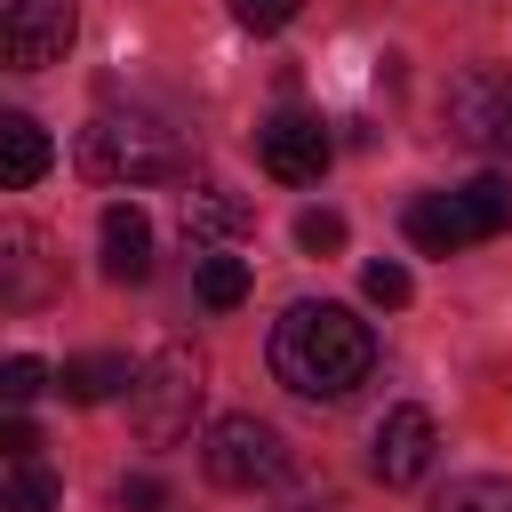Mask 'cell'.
Listing matches in <instances>:
<instances>
[{"instance_id": "7402d4cb", "label": "cell", "mask_w": 512, "mask_h": 512, "mask_svg": "<svg viewBox=\"0 0 512 512\" xmlns=\"http://www.w3.org/2000/svg\"><path fill=\"white\" fill-rule=\"evenodd\" d=\"M0 448H8V464H16V456H32L40 440H32V424H24V416H8V424H0Z\"/></svg>"}, {"instance_id": "9c48e42d", "label": "cell", "mask_w": 512, "mask_h": 512, "mask_svg": "<svg viewBox=\"0 0 512 512\" xmlns=\"http://www.w3.org/2000/svg\"><path fill=\"white\" fill-rule=\"evenodd\" d=\"M328 128L312 120V112H280V120H264L256 128V160H264V176H280V184H312L320 168H328Z\"/></svg>"}, {"instance_id": "5bb4252c", "label": "cell", "mask_w": 512, "mask_h": 512, "mask_svg": "<svg viewBox=\"0 0 512 512\" xmlns=\"http://www.w3.org/2000/svg\"><path fill=\"white\" fill-rule=\"evenodd\" d=\"M56 504H64V480L40 456H16L8 480H0V512H56Z\"/></svg>"}, {"instance_id": "7c38bea8", "label": "cell", "mask_w": 512, "mask_h": 512, "mask_svg": "<svg viewBox=\"0 0 512 512\" xmlns=\"http://www.w3.org/2000/svg\"><path fill=\"white\" fill-rule=\"evenodd\" d=\"M184 232H192V240H248V232H256V208H248L232 184H192V192H184Z\"/></svg>"}, {"instance_id": "ba28073f", "label": "cell", "mask_w": 512, "mask_h": 512, "mask_svg": "<svg viewBox=\"0 0 512 512\" xmlns=\"http://www.w3.org/2000/svg\"><path fill=\"white\" fill-rule=\"evenodd\" d=\"M432 456H440L432 416H424V408H384V424H376V440H368V472H376L384 488H416V480L432 472Z\"/></svg>"}, {"instance_id": "8fae6325", "label": "cell", "mask_w": 512, "mask_h": 512, "mask_svg": "<svg viewBox=\"0 0 512 512\" xmlns=\"http://www.w3.org/2000/svg\"><path fill=\"white\" fill-rule=\"evenodd\" d=\"M48 160H56L48 128H40L32 112H0V184H8V192H32V184L48 176Z\"/></svg>"}, {"instance_id": "8992f818", "label": "cell", "mask_w": 512, "mask_h": 512, "mask_svg": "<svg viewBox=\"0 0 512 512\" xmlns=\"http://www.w3.org/2000/svg\"><path fill=\"white\" fill-rule=\"evenodd\" d=\"M448 128L456 144L488 152V160H512V72L504 64H472L448 80Z\"/></svg>"}, {"instance_id": "9a60e30c", "label": "cell", "mask_w": 512, "mask_h": 512, "mask_svg": "<svg viewBox=\"0 0 512 512\" xmlns=\"http://www.w3.org/2000/svg\"><path fill=\"white\" fill-rule=\"evenodd\" d=\"M192 288H200V304L208 312H232V304H248V256H200L192 264Z\"/></svg>"}, {"instance_id": "7a4b0ae2", "label": "cell", "mask_w": 512, "mask_h": 512, "mask_svg": "<svg viewBox=\"0 0 512 512\" xmlns=\"http://www.w3.org/2000/svg\"><path fill=\"white\" fill-rule=\"evenodd\" d=\"M80 176L96 184H192V128L160 112H104L80 128Z\"/></svg>"}, {"instance_id": "ffe728a7", "label": "cell", "mask_w": 512, "mask_h": 512, "mask_svg": "<svg viewBox=\"0 0 512 512\" xmlns=\"http://www.w3.org/2000/svg\"><path fill=\"white\" fill-rule=\"evenodd\" d=\"M112 496H120V512H168V480L160 472H128Z\"/></svg>"}, {"instance_id": "44dd1931", "label": "cell", "mask_w": 512, "mask_h": 512, "mask_svg": "<svg viewBox=\"0 0 512 512\" xmlns=\"http://www.w3.org/2000/svg\"><path fill=\"white\" fill-rule=\"evenodd\" d=\"M296 8H304V0H232V16H240L248 32H280Z\"/></svg>"}, {"instance_id": "6da1fadb", "label": "cell", "mask_w": 512, "mask_h": 512, "mask_svg": "<svg viewBox=\"0 0 512 512\" xmlns=\"http://www.w3.org/2000/svg\"><path fill=\"white\" fill-rule=\"evenodd\" d=\"M368 368H376V336L352 304L304 296L272 320V376L296 400H344L352 384H368Z\"/></svg>"}, {"instance_id": "30bf717a", "label": "cell", "mask_w": 512, "mask_h": 512, "mask_svg": "<svg viewBox=\"0 0 512 512\" xmlns=\"http://www.w3.org/2000/svg\"><path fill=\"white\" fill-rule=\"evenodd\" d=\"M96 240H104V280H144L152 272V224H144V208L136 200H112L104 216H96Z\"/></svg>"}, {"instance_id": "5b68a950", "label": "cell", "mask_w": 512, "mask_h": 512, "mask_svg": "<svg viewBox=\"0 0 512 512\" xmlns=\"http://www.w3.org/2000/svg\"><path fill=\"white\" fill-rule=\"evenodd\" d=\"M200 472H208L216 488L256 496V488L288 480V440H280L264 416H216V424H208V440H200Z\"/></svg>"}, {"instance_id": "2e32d148", "label": "cell", "mask_w": 512, "mask_h": 512, "mask_svg": "<svg viewBox=\"0 0 512 512\" xmlns=\"http://www.w3.org/2000/svg\"><path fill=\"white\" fill-rule=\"evenodd\" d=\"M432 512H512V480H496V472H464V480H448V488L432 496Z\"/></svg>"}, {"instance_id": "52a82bcc", "label": "cell", "mask_w": 512, "mask_h": 512, "mask_svg": "<svg viewBox=\"0 0 512 512\" xmlns=\"http://www.w3.org/2000/svg\"><path fill=\"white\" fill-rule=\"evenodd\" d=\"M72 32H80V8H72V0H8V16H0V48H8L16 72L64 64Z\"/></svg>"}, {"instance_id": "e0dca14e", "label": "cell", "mask_w": 512, "mask_h": 512, "mask_svg": "<svg viewBox=\"0 0 512 512\" xmlns=\"http://www.w3.org/2000/svg\"><path fill=\"white\" fill-rule=\"evenodd\" d=\"M40 392H48V360L8 352V368H0V400H8V408H24V400H40Z\"/></svg>"}, {"instance_id": "d6986e66", "label": "cell", "mask_w": 512, "mask_h": 512, "mask_svg": "<svg viewBox=\"0 0 512 512\" xmlns=\"http://www.w3.org/2000/svg\"><path fill=\"white\" fill-rule=\"evenodd\" d=\"M360 288H368V304H384V312H400V304L416 296V280H408V272H400L392 256H376V264L360 272Z\"/></svg>"}, {"instance_id": "3957f363", "label": "cell", "mask_w": 512, "mask_h": 512, "mask_svg": "<svg viewBox=\"0 0 512 512\" xmlns=\"http://www.w3.org/2000/svg\"><path fill=\"white\" fill-rule=\"evenodd\" d=\"M200 392H208V360H200V344L168 336V344L136 368V384H128V424H136V440H144V448H176V440H192Z\"/></svg>"}, {"instance_id": "4fadbf2b", "label": "cell", "mask_w": 512, "mask_h": 512, "mask_svg": "<svg viewBox=\"0 0 512 512\" xmlns=\"http://www.w3.org/2000/svg\"><path fill=\"white\" fill-rule=\"evenodd\" d=\"M64 400H80V408H96V400H112V392H128L136 384V368L120 360V352H88V360H64Z\"/></svg>"}, {"instance_id": "277c9868", "label": "cell", "mask_w": 512, "mask_h": 512, "mask_svg": "<svg viewBox=\"0 0 512 512\" xmlns=\"http://www.w3.org/2000/svg\"><path fill=\"white\" fill-rule=\"evenodd\" d=\"M400 224H408V240L424 256H456L472 240H496L512 224V176H472L456 192H424V200H408Z\"/></svg>"}, {"instance_id": "ac0fdd59", "label": "cell", "mask_w": 512, "mask_h": 512, "mask_svg": "<svg viewBox=\"0 0 512 512\" xmlns=\"http://www.w3.org/2000/svg\"><path fill=\"white\" fill-rule=\"evenodd\" d=\"M296 248H304V256H336V248H344V216H336V208H304V216H296Z\"/></svg>"}]
</instances>
